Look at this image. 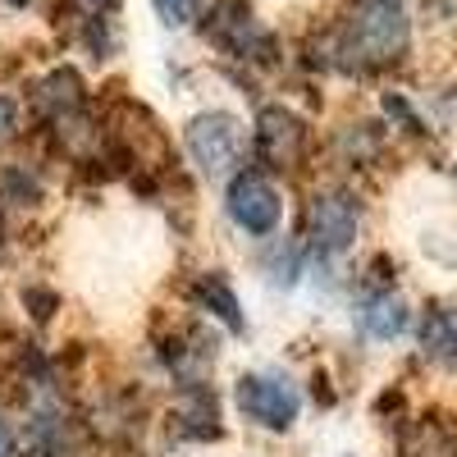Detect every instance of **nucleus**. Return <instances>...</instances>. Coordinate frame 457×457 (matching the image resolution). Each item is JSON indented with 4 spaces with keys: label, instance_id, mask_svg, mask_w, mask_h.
<instances>
[{
    "label": "nucleus",
    "instance_id": "4",
    "mask_svg": "<svg viewBox=\"0 0 457 457\" xmlns=\"http://www.w3.org/2000/svg\"><path fill=\"white\" fill-rule=\"evenodd\" d=\"M224 211L228 220H234L238 234L247 238H270L275 228L284 224V197H279V187L256 174V170H243L228 179V193H224Z\"/></svg>",
    "mask_w": 457,
    "mask_h": 457
},
{
    "label": "nucleus",
    "instance_id": "1",
    "mask_svg": "<svg viewBox=\"0 0 457 457\" xmlns=\"http://www.w3.org/2000/svg\"><path fill=\"white\" fill-rule=\"evenodd\" d=\"M411 23L403 0H357V10L343 32V55L361 69H379L407 55Z\"/></svg>",
    "mask_w": 457,
    "mask_h": 457
},
{
    "label": "nucleus",
    "instance_id": "12",
    "mask_svg": "<svg viewBox=\"0 0 457 457\" xmlns=\"http://www.w3.org/2000/svg\"><path fill=\"white\" fill-rule=\"evenodd\" d=\"M197 297H202V307H206L211 316H220L228 329H243V307H238V293L228 288L220 275H206V279L197 284Z\"/></svg>",
    "mask_w": 457,
    "mask_h": 457
},
{
    "label": "nucleus",
    "instance_id": "11",
    "mask_svg": "<svg viewBox=\"0 0 457 457\" xmlns=\"http://www.w3.org/2000/svg\"><path fill=\"white\" fill-rule=\"evenodd\" d=\"M179 430H183V435H193V439H211V435H220L211 389H187V394H183V403H179Z\"/></svg>",
    "mask_w": 457,
    "mask_h": 457
},
{
    "label": "nucleus",
    "instance_id": "3",
    "mask_svg": "<svg viewBox=\"0 0 457 457\" xmlns=\"http://www.w3.org/2000/svg\"><path fill=\"white\" fill-rule=\"evenodd\" d=\"M234 398H238V411L247 416L252 426L261 430H293L297 411H302V394L288 375L279 370H252L234 385Z\"/></svg>",
    "mask_w": 457,
    "mask_h": 457
},
{
    "label": "nucleus",
    "instance_id": "16",
    "mask_svg": "<svg viewBox=\"0 0 457 457\" xmlns=\"http://www.w3.org/2000/svg\"><path fill=\"white\" fill-rule=\"evenodd\" d=\"M0 457H14V439H10L5 421H0Z\"/></svg>",
    "mask_w": 457,
    "mask_h": 457
},
{
    "label": "nucleus",
    "instance_id": "13",
    "mask_svg": "<svg viewBox=\"0 0 457 457\" xmlns=\"http://www.w3.org/2000/svg\"><path fill=\"white\" fill-rule=\"evenodd\" d=\"M151 5H156V14H161L165 28H187V23L197 19L202 0H151Z\"/></svg>",
    "mask_w": 457,
    "mask_h": 457
},
{
    "label": "nucleus",
    "instance_id": "7",
    "mask_svg": "<svg viewBox=\"0 0 457 457\" xmlns=\"http://www.w3.org/2000/svg\"><path fill=\"white\" fill-rule=\"evenodd\" d=\"M256 151H261V161L270 170H293L302 161V151H307V124H302L293 110H284V105L261 110V120H256Z\"/></svg>",
    "mask_w": 457,
    "mask_h": 457
},
{
    "label": "nucleus",
    "instance_id": "8",
    "mask_svg": "<svg viewBox=\"0 0 457 457\" xmlns=\"http://www.w3.org/2000/svg\"><path fill=\"white\" fill-rule=\"evenodd\" d=\"M407 325H411L407 302H403L398 293H389V288L366 293V297L357 302V329H361L366 338H375V343H394V338H403Z\"/></svg>",
    "mask_w": 457,
    "mask_h": 457
},
{
    "label": "nucleus",
    "instance_id": "15",
    "mask_svg": "<svg viewBox=\"0 0 457 457\" xmlns=\"http://www.w3.org/2000/svg\"><path fill=\"white\" fill-rule=\"evenodd\" d=\"M73 5H79L83 14H114V10H120V0H73Z\"/></svg>",
    "mask_w": 457,
    "mask_h": 457
},
{
    "label": "nucleus",
    "instance_id": "10",
    "mask_svg": "<svg viewBox=\"0 0 457 457\" xmlns=\"http://www.w3.org/2000/svg\"><path fill=\"white\" fill-rule=\"evenodd\" d=\"M32 101H37V110H42V114H51L55 124H64L69 114L83 105V83L73 79L69 69H55L51 79H46L42 87H37V96H32Z\"/></svg>",
    "mask_w": 457,
    "mask_h": 457
},
{
    "label": "nucleus",
    "instance_id": "17",
    "mask_svg": "<svg viewBox=\"0 0 457 457\" xmlns=\"http://www.w3.org/2000/svg\"><path fill=\"white\" fill-rule=\"evenodd\" d=\"M10 5H19V10H23V5H28V0H10Z\"/></svg>",
    "mask_w": 457,
    "mask_h": 457
},
{
    "label": "nucleus",
    "instance_id": "5",
    "mask_svg": "<svg viewBox=\"0 0 457 457\" xmlns=\"http://www.w3.org/2000/svg\"><path fill=\"white\" fill-rule=\"evenodd\" d=\"M357 228H361V202L348 193V187H325V193L312 197L307 211V247L316 256H343L357 243Z\"/></svg>",
    "mask_w": 457,
    "mask_h": 457
},
{
    "label": "nucleus",
    "instance_id": "2",
    "mask_svg": "<svg viewBox=\"0 0 457 457\" xmlns=\"http://www.w3.org/2000/svg\"><path fill=\"white\" fill-rule=\"evenodd\" d=\"M183 142H187L193 165L206 179H234L238 165H243V151H247V129H243L238 114H228V110H202L187 120Z\"/></svg>",
    "mask_w": 457,
    "mask_h": 457
},
{
    "label": "nucleus",
    "instance_id": "14",
    "mask_svg": "<svg viewBox=\"0 0 457 457\" xmlns=\"http://www.w3.org/2000/svg\"><path fill=\"white\" fill-rule=\"evenodd\" d=\"M14 129H19V110H14V101L5 92H0V146L14 137Z\"/></svg>",
    "mask_w": 457,
    "mask_h": 457
},
{
    "label": "nucleus",
    "instance_id": "9",
    "mask_svg": "<svg viewBox=\"0 0 457 457\" xmlns=\"http://www.w3.org/2000/svg\"><path fill=\"white\" fill-rule=\"evenodd\" d=\"M421 353L444 366V370H457V320L444 312V307H430L426 320H421Z\"/></svg>",
    "mask_w": 457,
    "mask_h": 457
},
{
    "label": "nucleus",
    "instance_id": "6",
    "mask_svg": "<svg viewBox=\"0 0 457 457\" xmlns=\"http://www.w3.org/2000/svg\"><path fill=\"white\" fill-rule=\"evenodd\" d=\"M206 37L234 60H270L275 55V37L256 23V14L243 0H220L206 14Z\"/></svg>",
    "mask_w": 457,
    "mask_h": 457
}]
</instances>
